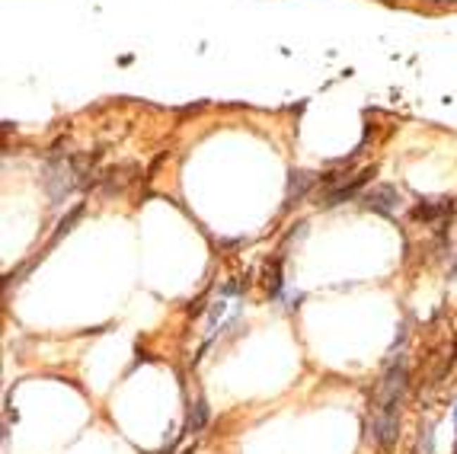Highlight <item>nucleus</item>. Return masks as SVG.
Instances as JSON below:
<instances>
[{
    "instance_id": "1",
    "label": "nucleus",
    "mask_w": 457,
    "mask_h": 454,
    "mask_svg": "<svg viewBox=\"0 0 457 454\" xmlns=\"http://www.w3.org/2000/svg\"><path fill=\"white\" fill-rule=\"evenodd\" d=\"M400 192L394 186H371L368 192H361V205L377 215H396L400 211Z\"/></svg>"
},
{
    "instance_id": "2",
    "label": "nucleus",
    "mask_w": 457,
    "mask_h": 454,
    "mask_svg": "<svg viewBox=\"0 0 457 454\" xmlns=\"http://www.w3.org/2000/svg\"><path fill=\"white\" fill-rule=\"evenodd\" d=\"M454 211V198H425V202L415 205L413 215L422 224H444Z\"/></svg>"
},
{
    "instance_id": "3",
    "label": "nucleus",
    "mask_w": 457,
    "mask_h": 454,
    "mask_svg": "<svg viewBox=\"0 0 457 454\" xmlns=\"http://www.w3.org/2000/svg\"><path fill=\"white\" fill-rule=\"evenodd\" d=\"M208 420V406L205 403H195V410L189 412V432H199Z\"/></svg>"
},
{
    "instance_id": "4",
    "label": "nucleus",
    "mask_w": 457,
    "mask_h": 454,
    "mask_svg": "<svg viewBox=\"0 0 457 454\" xmlns=\"http://www.w3.org/2000/svg\"><path fill=\"white\" fill-rule=\"evenodd\" d=\"M454 422H457V406H454Z\"/></svg>"
}]
</instances>
